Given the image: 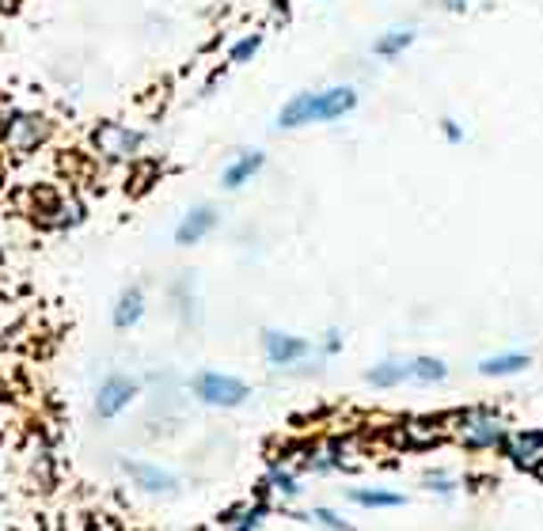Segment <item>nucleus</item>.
Wrapping results in <instances>:
<instances>
[{"instance_id":"obj_1","label":"nucleus","mask_w":543,"mask_h":531,"mask_svg":"<svg viewBox=\"0 0 543 531\" xmlns=\"http://www.w3.org/2000/svg\"><path fill=\"white\" fill-rule=\"evenodd\" d=\"M92 141H95L99 156H107V160H126V156H130L141 145V133H134V129H126V125L107 122V125L95 129Z\"/></svg>"},{"instance_id":"obj_2","label":"nucleus","mask_w":543,"mask_h":531,"mask_svg":"<svg viewBox=\"0 0 543 531\" xmlns=\"http://www.w3.org/2000/svg\"><path fill=\"white\" fill-rule=\"evenodd\" d=\"M198 395L206 398V403H213V406H236V403H244V395H247V387L239 383V380H232V376H202L198 380Z\"/></svg>"},{"instance_id":"obj_3","label":"nucleus","mask_w":543,"mask_h":531,"mask_svg":"<svg viewBox=\"0 0 543 531\" xmlns=\"http://www.w3.org/2000/svg\"><path fill=\"white\" fill-rule=\"evenodd\" d=\"M46 133H50L46 118H38V114H20V118H12V125H8V149L31 152V149H38V141H46Z\"/></svg>"},{"instance_id":"obj_4","label":"nucleus","mask_w":543,"mask_h":531,"mask_svg":"<svg viewBox=\"0 0 543 531\" xmlns=\"http://www.w3.org/2000/svg\"><path fill=\"white\" fill-rule=\"evenodd\" d=\"M460 437L471 448H490V444L502 440V422H498L494 414H467Z\"/></svg>"},{"instance_id":"obj_5","label":"nucleus","mask_w":543,"mask_h":531,"mask_svg":"<svg viewBox=\"0 0 543 531\" xmlns=\"http://www.w3.org/2000/svg\"><path fill=\"white\" fill-rule=\"evenodd\" d=\"M130 398H134V383L130 380H122V376H110L103 387H99V418H114L122 406H130Z\"/></svg>"},{"instance_id":"obj_6","label":"nucleus","mask_w":543,"mask_h":531,"mask_svg":"<svg viewBox=\"0 0 543 531\" xmlns=\"http://www.w3.org/2000/svg\"><path fill=\"white\" fill-rule=\"evenodd\" d=\"M353 107V92L350 88H331V92H320L312 95V122H327V118H338Z\"/></svg>"},{"instance_id":"obj_7","label":"nucleus","mask_w":543,"mask_h":531,"mask_svg":"<svg viewBox=\"0 0 543 531\" xmlns=\"http://www.w3.org/2000/svg\"><path fill=\"white\" fill-rule=\"evenodd\" d=\"M300 353H308V342L289 338V334H278V330H266V357L274 365H289V361H296Z\"/></svg>"},{"instance_id":"obj_8","label":"nucleus","mask_w":543,"mask_h":531,"mask_svg":"<svg viewBox=\"0 0 543 531\" xmlns=\"http://www.w3.org/2000/svg\"><path fill=\"white\" fill-rule=\"evenodd\" d=\"M213 224H217V213H213V209H206V205H202V209H194L190 217H187V221L179 224L175 239H179V243H198V239H202V236L209 232Z\"/></svg>"},{"instance_id":"obj_9","label":"nucleus","mask_w":543,"mask_h":531,"mask_svg":"<svg viewBox=\"0 0 543 531\" xmlns=\"http://www.w3.org/2000/svg\"><path fill=\"white\" fill-rule=\"evenodd\" d=\"M509 452L521 467H536L539 463V452H543V433H528V437H513L509 440Z\"/></svg>"},{"instance_id":"obj_10","label":"nucleus","mask_w":543,"mask_h":531,"mask_svg":"<svg viewBox=\"0 0 543 531\" xmlns=\"http://www.w3.org/2000/svg\"><path fill=\"white\" fill-rule=\"evenodd\" d=\"M130 467V475L145 486V490H171L175 486V475H167L160 467H149V463H126Z\"/></svg>"},{"instance_id":"obj_11","label":"nucleus","mask_w":543,"mask_h":531,"mask_svg":"<svg viewBox=\"0 0 543 531\" xmlns=\"http://www.w3.org/2000/svg\"><path fill=\"white\" fill-rule=\"evenodd\" d=\"M259 167H263V156H259V152H251V156H239V160H236L232 167H228V171H224V186H228V190H236V186L244 182V179H251V175H255V171H259Z\"/></svg>"},{"instance_id":"obj_12","label":"nucleus","mask_w":543,"mask_h":531,"mask_svg":"<svg viewBox=\"0 0 543 531\" xmlns=\"http://www.w3.org/2000/svg\"><path fill=\"white\" fill-rule=\"evenodd\" d=\"M304 122H312V95L308 92L296 95L293 103L281 110V125H304Z\"/></svg>"},{"instance_id":"obj_13","label":"nucleus","mask_w":543,"mask_h":531,"mask_svg":"<svg viewBox=\"0 0 543 531\" xmlns=\"http://www.w3.org/2000/svg\"><path fill=\"white\" fill-rule=\"evenodd\" d=\"M524 365H528V357L509 353V357H490V361H482L479 368L487 372V376H506V372H517V368H524Z\"/></svg>"},{"instance_id":"obj_14","label":"nucleus","mask_w":543,"mask_h":531,"mask_svg":"<svg viewBox=\"0 0 543 531\" xmlns=\"http://www.w3.org/2000/svg\"><path fill=\"white\" fill-rule=\"evenodd\" d=\"M137 319H141V293L130 289V293L122 296L118 311H114V323H118V326H130V323H137Z\"/></svg>"},{"instance_id":"obj_15","label":"nucleus","mask_w":543,"mask_h":531,"mask_svg":"<svg viewBox=\"0 0 543 531\" xmlns=\"http://www.w3.org/2000/svg\"><path fill=\"white\" fill-rule=\"evenodd\" d=\"M399 380H410V365H384L373 372V383H380V387L399 383Z\"/></svg>"},{"instance_id":"obj_16","label":"nucleus","mask_w":543,"mask_h":531,"mask_svg":"<svg viewBox=\"0 0 543 531\" xmlns=\"http://www.w3.org/2000/svg\"><path fill=\"white\" fill-rule=\"evenodd\" d=\"M410 42H414V35H410V31H395V35H388V38H380V42H377V53L392 57V53H399V50H407Z\"/></svg>"},{"instance_id":"obj_17","label":"nucleus","mask_w":543,"mask_h":531,"mask_svg":"<svg viewBox=\"0 0 543 531\" xmlns=\"http://www.w3.org/2000/svg\"><path fill=\"white\" fill-rule=\"evenodd\" d=\"M441 376H445V365H441V361H414L410 365V380H425V383H430V380H441Z\"/></svg>"},{"instance_id":"obj_18","label":"nucleus","mask_w":543,"mask_h":531,"mask_svg":"<svg viewBox=\"0 0 543 531\" xmlns=\"http://www.w3.org/2000/svg\"><path fill=\"white\" fill-rule=\"evenodd\" d=\"M353 501L357 505H403V497H395V494H369V490H357Z\"/></svg>"},{"instance_id":"obj_19","label":"nucleus","mask_w":543,"mask_h":531,"mask_svg":"<svg viewBox=\"0 0 543 531\" xmlns=\"http://www.w3.org/2000/svg\"><path fill=\"white\" fill-rule=\"evenodd\" d=\"M255 50H259V38H244V42H239V46L232 50V57H236V61H247Z\"/></svg>"},{"instance_id":"obj_20","label":"nucleus","mask_w":543,"mask_h":531,"mask_svg":"<svg viewBox=\"0 0 543 531\" xmlns=\"http://www.w3.org/2000/svg\"><path fill=\"white\" fill-rule=\"evenodd\" d=\"M20 4V0H0V8H16Z\"/></svg>"},{"instance_id":"obj_21","label":"nucleus","mask_w":543,"mask_h":531,"mask_svg":"<svg viewBox=\"0 0 543 531\" xmlns=\"http://www.w3.org/2000/svg\"><path fill=\"white\" fill-rule=\"evenodd\" d=\"M445 4H449V8H460V4H467V0H445Z\"/></svg>"}]
</instances>
